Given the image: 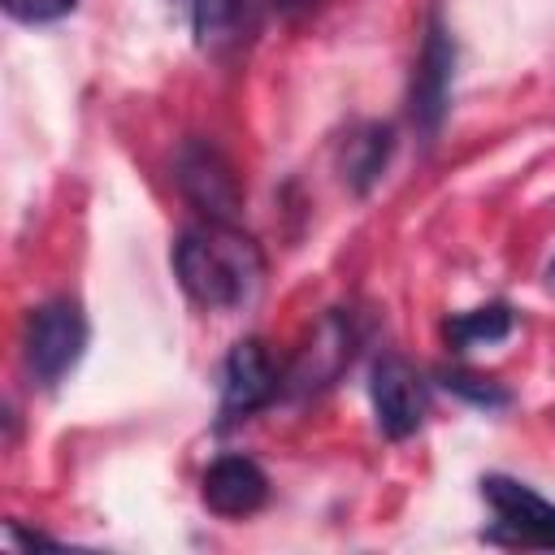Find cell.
<instances>
[{
  "label": "cell",
  "instance_id": "obj_1",
  "mask_svg": "<svg viewBox=\"0 0 555 555\" xmlns=\"http://www.w3.org/2000/svg\"><path fill=\"white\" fill-rule=\"evenodd\" d=\"M173 273L182 291L204 308H238L256 295L264 278V256L256 238L234 230V221H199L173 243Z\"/></svg>",
  "mask_w": 555,
  "mask_h": 555
},
{
  "label": "cell",
  "instance_id": "obj_6",
  "mask_svg": "<svg viewBox=\"0 0 555 555\" xmlns=\"http://www.w3.org/2000/svg\"><path fill=\"white\" fill-rule=\"evenodd\" d=\"M451 78H455V43H451L442 17L434 13L429 17V30H425L421 61H416V74H412V121H416V130L425 139H434L438 126H442V117H447Z\"/></svg>",
  "mask_w": 555,
  "mask_h": 555
},
{
  "label": "cell",
  "instance_id": "obj_8",
  "mask_svg": "<svg viewBox=\"0 0 555 555\" xmlns=\"http://www.w3.org/2000/svg\"><path fill=\"white\" fill-rule=\"evenodd\" d=\"M373 412H377V429L386 438H412L425 421V386L421 373L403 360V356H382L373 364Z\"/></svg>",
  "mask_w": 555,
  "mask_h": 555
},
{
  "label": "cell",
  "instance_id": "obj_9",
  "mask_svg": "<svg viewBox=\"0 0 555 555\" xmlns=\"http://www.w3.org/2000/svg\"><path fill=\"white\" fill-rule=\"evenodd\" d=\"M199 494L208 503V512L225 516V520H238V516H251L264 507L269 499V477L256 460L247 455H221L208 464L204 481H199Z\"/></svg>",
  "mask_w": 555,
  "mask_h": 555
},
{
  "label": "cell",
  "instance_id": "obj_14",
  "mask_svg": "<svg viewBox=\"0 0 555 555\" xmlns=\"http://www.w3.org/2000/svg\"><path fill=\"white\" fill-rule=\"evenodd\" d=\"M74 4L78 0H4L9 17H17V22H56V17L74 13Z\"/></svg>",
  "mask_w": 555,
  "mask_h": 555
},
{
  "label": "cell",
  "instance_id": "obj_4",
  "mask_svg": "<svg viewBox=\"0 0 555 555\" xmlns=\"http://www.w3.org/2000/svg\"><path fill=\"white\" fill-rule=\"evenodd\" d=\"M481 494L494 507V542H516V546H551L555 551V503L529 490L516 477H481Z\"/></svg>",
  "mask_w": 555,
  "mask_h": 555
},
{
  "label": "cell",
  "instance_id": "obj_10",
  "mask_svg": "<svg viewBox=\"0 0 555 555\" xmlns=\"http://www.w3.org/2000/svg\"><path fill=\"white\" fill-rule=\"evenodd\" d=\"M390 152H395V130H390V126H364V130L351 139V152H347V182L364 195V191L382 178Z\"/></svg>",
  "mask_w": 555,
  "mask_h": 555
},
{
  "label": "cell",
  "instance_id": "obj_15",
  "mask_svg": "<svg viewBox=\"0 0 555 555\" xmlns=\"http://www.w3.org/2000/svg\"><path fill=\"white\" fill-rule=\"evenodd\" d=\"M321 0H273V9L278 13H286V17H299V13H312Z\"/></svg>",
  "mask_w": 555,
  "mask_h": 555
},
{
  "label": "cell",
  "instance_id": "obj_11",
  "mask_svg": "<svg viewBox=\"0 0 555 555\" xmlns=\"http://www.w3.org/2000/svg\"><path fill=\"white\" fill-rule=\"evenodd\" d=\"M447 343L455 351L464 347H477V343H499L512 334V308L507 304H486V308H473V312H460L442 325Z\"/></svg>",
  "mask_w": 555,
  "mask_h": 555
},
{
  "label": "cell",
  "instance_id": "obj_2",
  "mask_svg": "<svg viewBox=\"0 0 555 555\" xmlns=\"http://www.w3.org/2000/svg\"><path fill=\"white\" fill-rule=\"evenodd\" d=\"M26 369L39 386H56L87 351V317L74 299H52L26 321Z\"/></svg>",
  "mask_w": 555,
  "mask_h": 555
},
{
  "label": "cell",
  "instance_id": "obj_7",
  "mask_svg": "<svg viewBox=\"0 0 555 555\" xmlns=\"http://www.w3.org/2000/svg\"><path fill=\"white\" fill-rule=\"evenodd\" d=\"M278 390H282V377H278L264 343L260 338L234 343L225 364H221V421H238V416L260 412Z\"/></svg>",
  "mask_w": 555,
  "mask_h": 555
},
{
  "label": "cell",
  "instance_id": "obj_3",
  "mask_svg": "<svg viewBox=\"0 0 555 555\" xmlns=\"http://www.w3.org/2000/svg\"><path fill=\"white\" fill-rule=\"evenodd\" d=\"M178 191L204 221H234L243 208V182L234 165L204 139H191L178 152Z\"/></svg>",
  "mask_w": 555,
  "mask_h": 555
},
{
  "label": "cell",
  "instance_id": "obj_12",
  "mask_svg": "<svg viewBox=\"0 0 555 555\" xmlns=\"http://www.w3.org/2000/svg\"><path fill=\"white\" fill-rule=\"evenodd\" d=\"M238 17H243V0H195L191 4V22H195L199 48L230 43L238 35Z\"/></svg>",
  "mask_w": 555,
  "mask_h": 555
},
{
  "label": "cell",
  "instance_id": "obj_16",
  "mask_svg": "<svg viewBox=\"0 0 555 555\" xmlns=\"http://www.w3.org/2000/svg\"><path fill=\"white\" fill-rule=\"evenodd\" d=\"M551 278H555V264H551Z\"/></svg>",
  "mask_w": 555,
  "mask_h": 555
},
{
  "label": "cell",
  "instance_id": "obj_5",
  "mask_svg": "<svg viewBox=\"0 0 555 555\" xmlns=\"http://www.w3.org/2000/svg\"><path fill=\"white\" fill-rule=\"evenodd\" d=\"M356 356V325L347 312H325L317 321V330L308 334V343L299 347L291 373H286V390L291 395H312L325 390L330 382H338V373L351 364Z\"/></svg>",
  "mask_w": 555,
  "mask_h": 555
},
{
  "label": "cell",
  "instance_id": "obj_13",
  "mask_svg": "<svg viewBox=\"0 0 555 555\" xmlns=\"http://www.w3.org/2000/svg\"><path fill=\"white\" fill-rule=\"evenodd\" d=\"M442 386H447L451 395H460L464 403H473V408H507V403H512V395H507L494 377H481V373L447 369V373H442Z\"/></svg>",
  "mask_w": 555,
  "mask_h": 555
}]
</instances>
